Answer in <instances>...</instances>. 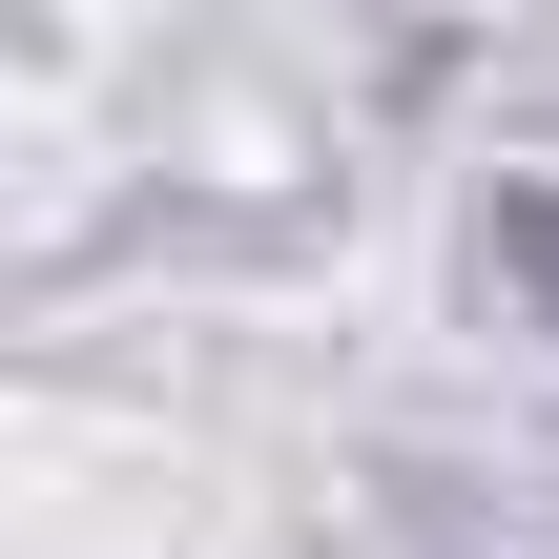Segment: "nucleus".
Segmentation results:
<instances>
[{
	"instance_id": "obj_1",
	"label": "nucleus",
	"mask_w": 559,
	"mask_h": 559,
	"mask_svg": "<svg viewBox=\"0 0 559 559\" xmlns=\"http://www.w3.org/2000/svg\"><path fill=\"white\" fill-rule=\"evenodd\" d=\"M519 290H559V207H519Z\"/></svg>"
}]
</instances>
